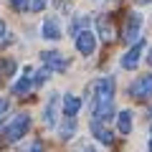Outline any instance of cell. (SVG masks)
Segmentation results:
<instances>
[{
	"instance_id": "ffe728a7",
	"label": "cell",
	"mask_w": 152,
	"mask_h": 152,
	"mask_svg": "<svg viewBox=\"0 0 152 152\" xmlns=\"http://www.w3.org/2000/svg\"><path fill=\"white\" fill-rule=\"evenodd\" d=\"M5 112H8V99H3V96H0V117H3Z\"/></svg>"
},
{
	"instance_id": "7c38bea8",
	"label": "cell",
	"mask_w": 152,
	"mask_h": 152,
	"mask_svg": "<svg viewBox=\"0 0 152 152\" xmlns=\"http://www.w3.org/2000/svg\"><path fill=\"white\" fill-rule=\"evenodd\" d=\"M117 129H119V134H129L132 132V112L129 109H122L117 114Z\"/></svg>"
},
{
	"instance_id": "cb8c5ba5",
	"label": "cell",
	"mask_w": 152,
	"mask_h": 152,
	"mask_svg": "<svg viewBox=\"0 0 152 152\" xmlns=\"http://www.w3.org/2000/svg\"><path fill=\"white\" fill-rule=\"evenodd\" d=\"M150 152H152V140H150Z\"/></svg>"
},
{
	"instance_id": "7a4b0ae2",
	"label": "cell",
	"mask_w": 152,
	"mask_h": 152,
	"mask_svg": "<svg viewBox=\"0 0 152 152\" xmlns=\"http://www.w3.org/2000/svg\"><path fill=\"white\" fill-rule=\"evenodd\" d=\"M48 74L51 71H46V69L43 71H26V74L13 84V94H28L33 86H41V84L48 79Z\"/></svg>"
},
{
	"instance_id": "30bf717a",
	"label": "cell",
	"mask_w": 152,
	"mask_h": 152,
	"mask_svg": "<svg viewBox=\"0 0 152 152\" xmlns=\"http://www.w3.org/2000/svg\"><path fill=\"white\" fill-rule=\"evenodd\" d=\"M81 109V99L76 96V94H66L64 96V114L66 117H76Z\"/></svg>"
},
{
	"instance_id": "ba28073f",
	"label": "cell",
	"mask_w": 152,
	"mask_h": 152,
	"mask_svg": "<svg viewBox=\"0 0 152 152\" xmlns=\"http://www.w3.org/2000/svg\"><path fill=\"white\" fill-rule=\"evenodd\" d=\"M142 51H145V41H137V43L122 56V66H124V69H137V64H140V58H142Z\"/></svg>"
},
{
	"instance_id": "603a6c76",
	"label": "cell",
	"mask_w": 152,
	"mask_h": 152,
	"mask_svg": "<svg viewBox=\"0 0 152 152\" xmlns=\"http://www.w3.org/2000/svg\"><path fill=\"white\" fill-rule=\"evenodd\" d=\"M147 61H150V66H152V48H150V56H147Z\"/></svg>"
},
{
	"instance_id": "2e32d148",
	"label": "cell",
	"mask_w": 152,
	"mask_h": 152,
	"mask_svg": "<svg viewBox=\"0 0 152 152\" xmlns=\"http://www.w3.org/2000/svg\"><path fill=\"white\" fill-rule=\"evenodd\" d=\"M84 26H89V18H74V23H71V33H74V38L79 36V33H84Z\"/></svg>"
},
{
	"instance_id": "d4e9b609",
	"label": "cell",
	"mask_w": 152,
	"mask_h": 152,
	"mask_svg": "<svg viewBox=\"0 0 152 152\" xmlns=\"http://www.w3.org/2000/svg\"><path fill=\"white\" fill-rule=\"evenodd\" d=\"M86 152H94V150H86Z\"/></svg>"
},
{
	"instance_id": "d6986e66",
	"label": "cell",
	"mask_w": 152,
	"mask_h": 152,
	"mask_svg": "<svg viewBox=\"0 0 152 152\" xmlns=\"http://www.w3.org/2000/svg\"><path fill=\"white\" fill-rule=\"evenodd\" d=\"M26 152H43V145H41V142H33V145L28 147Z\"/></svg>"
},
{
	"instance_id": "9c48e42d",
	"label": "cell",
	"mask_w": 152,
	"mask_h": 152,
	"mask_svg": "<svg viewBox=\"0 0 152 152\" xmlns=\"http://www.w3.org/2000/svg\"><path fill=\"white\" fill-rule=\"evenodd\" d=\"M91 134L96 137L99 142H104V145H112V142H114V137H112V132H109L107 127L102 124V122H96V119H91Z\"/></svg>"
},
{
	"instance_id": "8fae6325",
	"label": "cell",
	"mask_w": 152,
	"mask_h": 152,
	"mask_svg": "<svg viewBox=\"0 0 152 152\" xmlns=\"http://www.w3.org/2000/svg\"><path fill=\"white\" fill-rule=\"evenodd\" d=\"M43 38H48V41L61 38V23L56 20V18H46V23H43Z\"/></svg>"
},
{
	"instance_id": "9a60e30c",
	"label": "cell",
	"mask_w": 152,
	"mask_h": 152,
	"mask_svg": "<svg viewBox=\"0 0 152 152\" xmlns=\"http://www.w3.org/2000/svg\"><path fill=\"white\" fill-rule=\"evenodd\" d=\"M112 114H114L112 104H109V107H99V109H94V119L96 122H107V119H112Z\"/></svg>"
},
{
	"instance_id": "7402d4cb",
	"label": "cell",
	"mask_w": 152,
	"mask_h": 152,
	"mask_svg": "<svg viewBox=\"0 0 152 152\" xmlns=\"http://www.w3.org/2000/svg\"><path fill=\"white\" fill-rule=\"evenodd\" d=\"M137 3H140V5H147V3H152V0H137Z\"/></svg>"
},
{
	"instance_id": "3957f363",
	"label": "cell",
	"mask_w": 152,
	"mask_h": 152,
	"mask_svg": "<svg viewBox=\"0 0 152 152\" xmlns=\"http://www.w3.org/2000/svg\"><path fill=\"white\" fill-rule=\"evenodd\" d=\"M28 127H31V117L26 112H18L13 117V122L5 127V140L8 142H18L23 134H28Z\"/></svg>"
},
{
	"instance_id": "8992f818",
	"label": "cell",
	"mask_w": 152,
	"mask_h": 152,
	"mask_svg": "<svg viewBox=\"0 0 152 152\" xmlns=\"http://www.w3.org/2000/svg\"><path fill=\"white\" fill-rule=\"evenodd\" d=\"M129 91H132V96H134V99H150L152 96V74L137 76V81H132Z\"/></svg>"
},
{
	"instance_id": "e0dca14e",
	"label": "cell",
	"mask_w": 152,
	"mask_h": 152,
	"mask_svg": "<svg viewBox=\"0 0 152 152\" xmlns=\"http://www.w3.org/2000/svg\"><path fill=\"white\" fill-rule=\"evenodd\" d=\"M46 3H48V0H31V8H33V13H41L46 8Z\"/></svg>"
},
{
	"instance_id": "277c9868",
	"label": "cell",
	"mask_w": 152,
	"mask_h": 152,
	"mask_svg": "<svg viewBox=\"0 0 152 152\" xmlns=\"http://www.w3.org/2000/svg\"><path fill=\"white\" fill-rule=\"evenodd\" d=\"M140 28H142V15L140 13H129L122 26V41H129V43H137L142 41L140 38Z\"/></svg>"
},
{
	"instance_id": "5bb4252c",
	"label": "cell",
	"mask_w": 152,
	"mask_h": 152,
	"mask_svg": "<svg viewBox=\"0 0 152 152\" xmlns=\"http://www.w3.org/2000/svg\"><path fill=\"white\" fill-rule=\"evenodd\" d=\"M74 132H76V117H66V124H61V137L69 140V137H74Z\"/></svg>"
},
{
	"instance_id": "4fadbf2b",
	"label": "cell",
	"mask_w": 152,
	"mask_h": 152,
	"mask_svg": "<svg viewBox=\"0 0 152 152\" xmlns=\"http://www.w3.org/2000/svg\"><path fill=\"white\" fill-rule=\"evenodd\" d=\"M43 119H46V124H48V127H56V96H51V99H48Z\"/></svg>"
},
{
	"instance_id": "6da1fadb",
	"label": "cell",
	"mask_w": 152,
	"mask_h": 152,
	"mask_svg": "<svg viewBox=\"0 0 152 152\" xmlns=\"http://www.w3.org/2000/svg\"><path fill=\"white\" fill-rule=\"evenodd\" d=\"M114 89H117V81H114L112 76L96 79V84H94V109L109 107L112 99H114Z\"/></svg>"
},
{
	"instance_id": "52a82bcc",
	"label": "cell",
	"mask_w": 152,
	"mask_h": 152,
	"mask_svg": "<svg viewBox=\"0 0 152 152\" xmlns=\"http://www.w3.org/2000/svg\"><path fill=\"white\" fill-rule=\"evenodd\" d=\"M74 43H76V51H79V53L89 56L96 48V36H94L91 31H84V33H79V36L74 38Z\"/></svg>"
},
{
	"instance_id": "ac0fdd59",
	"label": "cell",
	"mask_w": 152,
	"mask_h": 152,
	"mask_svg": "<svg viewBox=\"0 0 152 152\" xmlns=\"http://www.w3.org/2000/svg\"><path fill=\"white\" fill-rule=\"evenodd\" d=\"M10 5L18 10H28V0H10Z\"/></svg>"
},
{
	"instance_id": "44dd1931",
	"label": "cell",
	"mask_w": 152,
	"mask_h": 152,
	"mask_svg": "<svg viewBox=\"0 0 152 152\" xmlns=\"http://www.w3.org/2000/svg\"><path fill=\"white\" fill-rule=\"evenodd\" d=\"M3 36H5V23L0 20V38H3Z\"/></svg>"
},
{
	"instance_id": "5b68a950",
	"label": "cell",
	"mask_w": 152,
	"mask_h": 152,
	"mask_svg": "<svg viewBox=\"0 0 152 152\" xmlns=\"http://www.w3.org/2000/svg\"><path fill=\"white\" fill-rule=\"evenodd\" d=\"M41 61L46 64V71H56V74H64L69 69V58L58 51H43L41 53Z\"/></svg>"
}]
</instances>
